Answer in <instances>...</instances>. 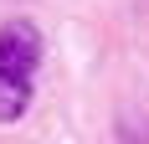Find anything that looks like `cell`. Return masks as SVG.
<instances>
[{
  "label": "cell",
  "instance_id": "1",
  "mask_svg": "<svg viewBox=\"0 0 149 144\" xmlns=\"http://www.w3.org/2000/svg\"><path fill=\"white\" fill-rule=\"evenodd\" d=\"M41 57H46V41L31 21H5L0 26V124H10L31 108Z\"/></svg>",
  "mask_w": 149,
  "mask_h": 144
},
{
  "label": "cell",
  "instance_id": "2",
  "mask_svg": "<svg viewBox=\"0 0 149 144\" xmlns=\"http://www.w3.org/2000/svg\"><path fill=\"white\" fill-rule=\"evenodd\" d=\"M118 139H123V144H149V118H139V113H123V124H118Z\"/></svg>",
  "mask_w": 149,
  "mask_h": 144
}]
</instances>
